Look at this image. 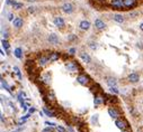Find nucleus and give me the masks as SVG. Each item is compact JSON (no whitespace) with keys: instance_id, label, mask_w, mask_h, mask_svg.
<instances>
[{"instance_id":"obj_1","label":"nucleus","mask_w":143,"mask_h":132,"mask_svg":"<svg viewBox=\"0 0 143 132\" xmlns=\"http://www.w3.org/2000/svg\"><path fill=\"white\" fill-rule=\"evenodd\" d=\"M65 68H67L70 73L82 72V67L75 61H67V62H65Z\"/></svg>"},{"instance_id":"obj_2","label":"nucleus","mask_w":143,"mask_h":132,"mask_svg":"<svg viewBox=\"0 0 143 132\" xmlns=\"http://www.w3.org/2000/svg\"><path fill=\"white\" fill-rule=\"evenodd\" d=\"M44 101L46 103L51 105L52 103H55L56 102V96H55V93L53 90H47L46 91V96H44Z\"/></svg>"},{"instance_id":"obj_3","label":"nucleus","mask_w":143,"mask_h":132,"mask_svg":"<svg viewBox=\"0 0 143 132\" xmlns=\"http://www.w3.org/2000/svg\"><path fill=\"white\" fill-rule=\"evenodd\" d=\"M77 82H78L80 85H82V86H88V85L91 83V80L88 75L82 73V74H79L78 76H77Z\"/></svg>"},{"instance_id":"obj_4","label":"nucleus","mask_w":143,"mask_h":132,"mask_svg":"<svg viewBox=\"0 0 143 132\" xmlns=\"http://www.w3.org/2000/svg\"><path fill=\"white\" fill-rule=\"evenodd\" d=\"M112 8L116 10H123L125 9V5H124V0H112L109 2Z\"/></svg>"},{"instance_id":"obj_5","label":"nucleus","mask_w":143,"mask_h":132,"mask_svg":"<svg viewBox=\"0 0 143 132\" xmlns=\"http://www.w3.org/2000/svg\"><path fill=\"white\" fill-rule=\"evenodd\" d=\"M115 126L118 128L120 130H126L128 129V122L125 119H117L115 120Z\"/></svg>"},{"instance_id":"obj_6","label":"nucleus","mask_w":143,"mask_h":132,"mask_svg":"<svg viewBox=\"0 0 143 132\" xmlns=\"http://www.w3.org/2000/svg\"><path fill=\"white\" fill-rule=\"evenodd\" d=\"M106 103V100H105V96L104 95H100V94H95L94 96V104L95 106H99L101 105V104Z\"/></svg>"},{"instance_id":"obj_7","label":"nucleus","mask_w":143,"mask_h":132,"mask_svg":"<svg viewBox=\"0 0 143 132\" xmlns=\"http://www.w3.org/2000/svg\"><path fill=\"white\" fill-rule=\"evenodd\" d=\"M36 62H37V65H38L39 67H44L45 65H47L50 63L47 55H41V56L37 58V61Z\"/></svg>"},{"instance_id":"obj_8","label":"nucleus","mask_w":143,"mask_h":132,"mask_svg":"<svg viewBox=\"0 0 143 132\" xmlns=\"http://www.w3.org/2000/svg\"><path fill=\"white\" fill-rule=\"evenodd\" d=\"M51 80H52V76H51L50 72H46V73L42 74V76H41V83H43L44 85H50L51 84Z\"/></svg>"},{"instance_id":"obj_9","label":"nucleus","mask_w":143,"mask_h":132,"mask_svg":"<svg viewBox=\"0 0 143 132\" xmlns=\"http://www.w3.org/2000/svg\"><path fill=\"white\" fill-rule=\"evenodd\" d=\"M108 114H109V116H111L113 120L120 119V113L118 112L115 107H113V106H111V107L108 109Z\"/></svg>"},{"instance_id":"obj_10","label":"nucleus","mask_w":143,"mask_h":132,"mask_svg":"<svg viewBox=\"0 0 143 132\" xmlns=\"http://www.w3.org/2000/svg\"><path fill=\"white\" fill-rule=\"evenodd\" d=\"M61 9H62V11L65 13H73V6H72L70 2L63 3L62 7H61Z\"/></svg>"},{"instance_id":"obj_11","label":"nucleus","mask_w":143,"mask_h":132,"mask_svg":"<svg viewBox=\"0 0 143 132\" xmlns=\"http://www.w3.org/2000/svg\"><path fill=\"white\" fill-rule=\"evenodd\" d=\"M47 57H49L50 63H53V62H56L59 58L61 57V54L58 53V52H52V53H50V54L47 55Z\"/></svg>"},{"instance_id":"obj_12","label":"nucleus","mask_w":143,"mask_h":132,"mask_svg":"<svg viewBox=\"0 0 143 132\" xmlns=\"http://www.w3.org/2000/svg\"><path fill=\"white\" fill-rule=\"evenodd\" d=\"M47 40L52 45H59V43H60V39H59V37L55 34H50L49 37H47Z\"/></svg>"},{"instance_id":"obj_13","label":"nucleus","mask_w":143,"mask_h":132,"mask_svg":"<svg viewBox=\"0 0 143 132\" xmlns=\"http://www.w3.org/2000/svg\"><path fill=\"white\" fill-rule=\"evenodd\" d=\"M43 112L45 113L47 116H50V118H59L58 113L54 112L53 110H49L47 109V106H43Z\"/></svg>"},{"instance_id":"obj_14","label":"nucleus","mask_w":143,"mask_h":132,"mask_svg":"<svg viewBox=\"0 0 143 132\" xmlns=\"http://www.w3.org/2000/svg\"><path fill=\"white\" fill-rule=\"evenodd\" d=\"M79 56H80V58H81V61L83 62V63H86V64H90L91 63V57L90 55L87 54V53H80L79 54Z\"/></svg>"},{"instance_id":"obj_15","label":"nucleus","mask_w":143,"mask_h":132,"mask_svg":"<svg viewBox=\"0 0 143 132\" xmlns=\"http://www.w3.org/2000/svg\"><path fill=\"white\" fill-rule=\"evenodd\" d=\"M54 25H55L58 28H63L65 25L64 19H63L62 17H55V18H54Z\"/></svg>"},{"instance_id":"obj_16","label":"nucleus","mask_w":143,"mask_h":132,"mask_svg":"<svg viewBox=\"0 0 143 132\" xmlns=\"http://www.w3.org/2000/svg\"><path fill=\"white\" fill-rule=\"evenodd\" d=\"M127 80L130 81L131 83H137V82L140 81V75L137 74V73H131V74L128 75Z\"/></svg>"},{"instance_id":"obj_17","label":"nucleus","mask_w":143,"mask_h":132,"mask_svg":"<svg viewBox=\"0 0 143 132\" xmlns=\"http://www.w3.org/2000/svg\"><path fill=\"white\" fill-rule=\"evenodd\" d=\"M23 24H24V21L20 17H17V18H15V19L13 20V26L17 29L22 28V27H23Z\"/></svg>"},{"instance_id":"obj_18","label":"nucleus","mask_w":143,"mask_h":132,"mask_svg":"<svg viewBox=\"0 0 143 132\" xmlns=\"http://www.w3.org/2000/svg\"><path fill=\"white\" fill-rule=\"evenodd\" d=\"M95 27H96L98 30H104V29L106 28V24L101 19H96L95 20Z\"/></svg>"},{"instance_id":"obj_19","label":"nucleus","mask_w":143,"mask_h":132,"mask_svg":"<svg viewBox=\"0 0 143 132\" xmlns=\"http://www.w3.org/2000/svg\"><path fill=\"white\" fill-rule=\"evenodd\" d=\"M124 5H125V8L132 9L134 7H136V0H124Z\"/></svg>"},{"instance_id":"obj_20","label":"nucleus","mask_w":143,"mask_h":132,"mask_svg":"<svg viewBox=\"0 0 143 132\" xmlns=\"http://www.w3.org/2000/svg\"><path fill=\"white\" fill-rule=\"evenodd\" d=\"M106 84H107L109 87L116 86L117 81H116V78H115V77H112V76H107V77H106Z\"/></svg>"},{"instance_id":"obj_21","label":"nucleus","mask_w":143,"mask_h":132,"mask_svg":"<svg viewBox=\"0 0 143 132\" xmlns=\"http://www.w3.org/2000/svg\"><path fill=\"white\" fill-rule=\"evenodd\" d=\"M79 27H80L81 30H88V29L90 28V23H89L88 20H82V21H80V24H79Z\"/></svg>"},{"instance_id":"obj_22","label":"nucleus","mask_w":143,"mask_h":132,"mask_svg":"<svg viewBox=\"0 0 143 132\" xmlns=\"http://www.w3.org/2000/svg\"><path fill=\"white\" fill-rule=\"evenodd\" d=\"M113 19L116 21V23H118V24H123L124 23V17L122 16V15H120V13H115L114 16H113Z\"/></svg>"},{"instance_id":"obj_23","label":"nucleus","mask_w":143,"mask_h":132,"mask_svg":"<svg viewBox=\"0 0 143 132\" xmlns=\"http://www.w3.org/2000/svg\"><path fill=\"white\" fill-rule=\"evenodd\" d=\"M11 6H13V8L15 10H20V9H23V7L24 5L22 2H17V1H11Z\"/></svg>"},{"instance_id":"obj_24","label":"nucleus","mask_w":143,"mask_h":132,"mask_svg":"<svg viewBox=\"0 0 143 132\" xmlns=\"http://www.w3.org/2000/svg\"><path fill=\"white\" fill-rule=\"evenodd\" d=\"M14 55L16 56L17 58H23V50H22V48H16L15 49V52H14Z\"/></svg>"},{"instance_id":"obj_25","label":"nucleus","mask_w":143,"mask_h":132,"mask_svg":"<svg viewBox=\"0 0 143 132\" xmlns=\"http://www.w3.org/2000/svg\"><path fill=\"white\" fill-rule=\"evenodd\" d=\"M1 44H2V47H3V48H5L7 52H8V50H9V48H10V45H9V43L7 42V39H2Z\"/></svg>"},{"instance_id":"obj_26","label":"nucleus","mask_w":143,"mask_h":132,"mask_svg":"<svg viewBox=\"0 0 143 132\" xmlns=\"http://www.w3.org/2000/svg\"><path fill=\"white\" fill-rule=\"evenodd\" d=\"M109 92H111V93H114V94H118L120 93V91H118V88H117L116 86H112V87H109Z\"/></svg>"},{"instance_id":"obj_27","label":"nucleus","mask_w":143,"mask_h":132,"mask_svg":"<svg viewBox=\"0 0 143 132\" xmlns=\"http://www.w3.org/2000/svg\"><path fill=\"white\" fill-rule=\"evenodd\" d=\"M42 132H56V130H55V128L54 126H47L46 129H44Z\"/></svg>"},{"instance_id":"obj_28","label":"nucleus","mask_w":143,"mask_h":132,"mask_svg":"<svg viewBox=\"0 0 143 132\" xmlns=\"http://www.w3.org/2000/svg\"><path fill=\"white\" fill-rule=\"evenodd\" d=\"M14 71H15V73L17 74V76L19 77V80H22V74H20V72H19V68L17 67V66H15V67H14Z\"/></svg>"},{"instance_id":"obj_29","label":"nucleus","mask_w":143,"mask_h":132,"mask_svg":"<svg viewBox=\"0 0 143 132\" xmlns=\"http://www.w3.org/2000/svg\"><path fill=\"white\" fill-rule=\"evenodd\" d=\"M55 130H56V132H65V129L63 128V126H55Z\"/></svg>"},{"instance_id":"obj_30","label":"nucleus","mask_w":143,"mask_h":132,"mask_svg":"<svg viewBox=\"0 0 143 132\" xmlns=\"http://www.w3.org/2000/svg\"><path fill=\"white\" fill-rule=\"evenodd\" d=\"M89 47H90L92 50H95V49H97L98 46H97V44H96V43L92 42V43H90V44H89Z\"/></svg>"},{"instance_id":"obj_31","label":"nucleus","mask_w":143,"mask_h":132,"mask_svg":"<svg viewBox=\"0 0 143 132\" xmlns=\"http://www.w3.org/2000/svg\"><path fill=\"white\" fill-rule=\"evenodd\" d=\"M91 121H92V123H96V124H98V115L96 114V115H92V118H91Z\"/></svg>"},{"instance_id":"obj_32","label":"nucleus","mask_w":143,"mask_h":132,"mask_svg":"<svg viewBox=\"0 0 143 132\" xmlns=\"http://www.w3.org/2000/svg\"><path fill=\"white\" fill-rule=\"evenodd\" d=\"M137 15H139V13L137 11H132V13H128V16H130V18H134V17H136Z\"/></svg>"},{"instance_id":"obj_33","label":"nucleus","mask_w":143,"mask_h":132,"mask_svg":"<svg viewBox=\"0 0 143 132\" xmlns=\"http://www.w3.org/2000/svg\"><path fill=\"white\" fill-rule=\"evenodd\" d=\"M27 11H28V13H35V7H28V8H27Z\"/></svg>"},{"instance_id":"obj_34","label":"nucleus","mask_w":143,"mask_h":132,"mask_svg":"<svg viewBox=\"0 0 143 132\" xmlns=\"http://www.w3.org/2000/svg\"><path fill=\"white\" fill-rule=\"evenodd\" d=\"M75 53H77V49L75 48H73V47H72V48H69V54L70 55H75Z\"/></svg>"},{"instance_id":"obj_35","label":"nucleus","mask_w":143,"mask_h":132,"mask_svg":"<svg viewBox=\"0 0 143 132\" xmlns=\"http://www.w3.org/2000/svg\"><path fill=\"white\" fill-rule=\"evenodd\" d=\"M45 124H46L47 126H54V128L56 126V124H55V123H53V122H49V121H45Z\"/></svg>"},{"instance_id":"obj_36","label":"nucleus","mask_w":143,"mask_h":132,"mask_svg":"<svg viewBox=\"0 0 143 132\" xmlns=\"http://www.w3.org/2000/svg\"><path fill=\"white\" fill-rule=\"evenodd\" d=\"M8 20H10V21H13L14 20V15L13 13H9V15H8Z\"/></svg>"},{"instance_id":"obj_37","label":"nucleus","mask_w":143,"mask_h":132,"mask_svg":"<svg viewBox=\"0 0 143 132\" xmlns=\"http://www.w3.org/2000/svg\"><path fill=\"white\" fill-rule=\"evenodd\" d=\"M75 38H77V36H75V35H70V36H69V40H75Z\"/></svg>"},{"instance_id":"obj_38","label":"nucleus","mask_w":143,"mask_h":132,"mask_svg":"<svg viewBox=\"0 0 143 132\" xmlns=\"http://www.w3.org/2000/svg\"><path fill=\"white\" fill-rule=\"evenodd\" d=\"M2 35H3V38L6 39L7 37H8V32H7V30H5V31H2Z\"/></svg>"},{"instance_id":"obj_39","label":"nucleus","mask_w":143,"mask_h":132,"mask_svg":"<svg viewBox=\"0 0 143 132\" xmlns=\"http://www.w3.org/2000/svg\"><path fill=\"white\" fill-rule=\"evenodd\" d=\"M35 112V109H34V107H30V109H29V113H34Z\"/></svg>"},{"instance_id":"obj_40","label":"nucleus","mask_w":143,"mask_h":132,"mask_svg":"<svg viewBox=\"0 0 143 132\" xmlns=\"http://www.w3.org/2000/svg\"><path fill=\"white\" fill-rule=\"evenodd\" d=\"M140 29H141V30H142V31H143V23L140 25Z\"/></svg>"},{"instance_id":"obj_41","label":"nucleus","mask_w":143,"mask_h":132,"mask_svg":"<svg viewBox=\"0 0 143 132\" xmlns=\"http://www.w3.org/2000/svg\"><path fill=\"white\" fill-rule=\"evenodd\" d=\"M27 1H28V2H35L36 0H27Z\"/></svg>"},{"instance_id":"obj_42","label":"nucleus","mask_w":143,"mask_h":132,"mask_svg":"<svg viewBox=\"0 0 143 132\" xmlns=\"http://www.w3.org/2000/svg\"><path fill=\"white\" fill-rule=\"evenodd\" d=\"M96 1H99V2H105L106 0H96Z\"/></svg>"},{"instance_id":"obj_43","label":"nucleus","mask_w":143,"mask_h":132,"mask_svg":"<svg viewBox=\"0 0 143 132\" xmlns=\"http://www.w3.org/2000/svg\"><path fill=\"white\" fill-rule=\"evenodd\" d=\"M122 132H130V131H128V130L126 129V130H122Z\"/></svg>"}]
</instances>
